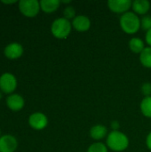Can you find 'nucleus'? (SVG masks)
Here are the masks:
<instances>
[{"mask_svg":"<svg viewBox=\"0 0 151 152\" xmlns=\"http://www.w3.org/2000/svg\"><path fill=\"white\" fill-rule=\"evenodd\" d=\"M107 146L113 151H124L129 146V139L120 131H112L107 137Z\"/></svg>","mask_w":151,"mask_h":152,"instance_id":"obj_1","label":"nucleus"},{"mask_svg":"<svg viewBox=\"0 0 151 152\" xmlns=\"http://www.w3.org/2000/svg\"><path fill=\"white\" fill-rule=\"evenodd\" d=\"M119 24L122 30L127 34H135L141 28V20L133 12H127L121 15Z\"/></svg>","mask_w":151,"mask_h":152,"instance_id":"obj_2","label":"nucleus"},{"mask_svg":"<svg viewBox=\"0 0 151 152\" xmlns=\"http://www.w3.org/2000/svg\"><path fill=\"white\" fill-rule=\"evenodd\" d=\"M71 28L72 23L64 17L54 20L51 26L52 34L58 39L67 38L71 32Z\"/></svg>","mask_w":151,"mask_h":152,"instance_id":"obj_3","label":"nucleus"},{"mask_svg":"<svg viewBox=\"0 0 151 152\" xmlns=\"http://www.w3.org/2000/svg\"><path fill=\"white\" fill-rule=\"evenodd\" d=\"M19 9L24 16L32 18L38 14L41 9L40 2L37 0H20L19 2Z\"/></svg>","mask_w":151,"mask_h":152,"instance_id":"obj_4","label":"nucleus"},{"mask_svg":"<svg viewBox=\"0 0 151 152\" xmlns=\"http://www.w3.org/2000/svg\"><path fill=\"white\" fill-rule=\"evenodd\" d=\"M17 87L16 77L11 73H4L0 77V89L4 94H12Z\"/></svg>","mask_w":151,"mask_h":152,"instance_id":"obj_5","label":"nucleus"},{"mask_svg":"<svg viewBox=\"0 0 151 152\" xmlns=\"http://www.w3.org/2000/svg\"><path fill=\"white\" fill-rule=\"evenodd\" d=\"M29 126L35 130H43L48 124L47 117L42 112H35L28 118Z\"/></svg>","mask_w":151,"mask_h":152,"instance_id":"obj_6","label":"nucleus"},{"mask_svg":"<svg viewBox=\"0 0 151 152\" xmlns=\"http://www.w3.org/2000/svg\"><path fill=\"white\" fill-rule=\"evenodd\" d=\"M132 3L130 0H109L108 2V7L113 12L124 14L132 7Z\"/></svg>","mask_w":151,"mask_h":152,"instance_id":"obj_7","label":"nucleus"},{"mask_svg":"<svg viewBox=\"0 0 151 152\" xmlns=\"http://www.w3.org/2000/svg\"><path fill=\"white\" fill-rule=\"evenodd\" d=\"M18 142L14 136L5 134L0 137V152H14Z\"/></svg>","mask_w":151,"mask_h":152,"instance_id":"obj_8","label":"nucleus"},{"mask_svg":"<svg viewBox=\"0 0 151 152\" xmlns=\"http://www.w3.org/2000/svg\"><path fill=\"white\" fill-rule=\"evenodd\" d=\"M72 27L78 32H85L91 27V20L85 15H77L72 20Z\"/></svg>","mask_w":151,"mask_h":152,"instance_id":"obj_9","label":"nucleus"},{"mask_svg":"<svg viewBox=\"0 0 151 152\" xmlns=\"http://www.w3.org/2000/svg\"><path fill=\"white\" fill-rule=\"evenodd\" d=\"M4 53L8 59H18L23 53V47L19 43H11L4 48Z\"/></svg>","mask_w":151,"mask_h":152,"instance_id":"obj_10","label":"nucleus"},{"mask_svg":"<svg viewBox=\"0 0 151 152\" xmlns=\"http://www.w3.org/2000/svg\"><path fill=\"white\" fill-rule=\"evenodd\" d=\"M6 104L10 110L13 111H19L24 107L25 102L20 95L17 94H12L6 98Z\"/></svg>","mask_w":151,"mask_h":152,"instance_id":"obj_11","label":"nucleus"},{"mask_svg":"<svg viewBox=\"0 0 151 152\" xmlns=\"http://www.w3.org/2000/svg\"><path fill=\"white\" fill-rule=\"evenodd\" d=\"M132 8L136 14H146L150 9V3L148 0H135L132 3Z\"/></svg>","mask_w":151,"mask_h":152,"instance_id":"obj_12","label":"nucleus"},{"mask_svg":"<svg viewBox=\"0 0 151 152\" xmlns=\"http://www.w3.org/2000/svg\"><path fill=\"white\" fill-rule=\"evenodd\" d=\"M61 4L59 0H42L40 1V8L43 12L46 13H51L55 12Z\"/></svg>","mask_w":151,"mask_h":152,"instance_id":"obj_13","label":"nucleus"},{"mask_svg":"<svg viewBox=\"0 0 151 152\" xmlns=\"http://www.w3.org/2000/svg\"><path fill=\"white\" fill-rule=\"evenodd\" d=\"M108 134V129L103 125H96L93 126L90 130V135L93 140L99 141L103 139Z\"/></svg>","mask_w":151,"mask_h":152,"instance_id":"obj_14","label":"nucleus"},{"mask_svg":"<svg viewBox=\"0 0 151 152\" xmlns=\"http://www.w3.org/2000/svg\"><path fill=\"white\" fill-rule=\"evenodd\" d=\"M129 48L134 53H140L144 50V43L139 37H133L129 41Z\"/></svg>","mask_w":151,"mask_h":152,"instance_id":"obj_15","label":"nucleus"},{"mask_svg":"<svg viewBox=\"0 0 151 152\" xmlns=\"http://www.w3.org/2000/svg\"><path fill=\"white\" fill-rule=\"evenodd\" d=\"M140 61H141V63L146 67V68H149L151 69V47L150 46H148V47H145L144 50L140 54Z\"/></svg>","mask_w":151,"mask_h":152,"instance_id":"obj_16","label":"nucleus"},{"mask_svg":"<svg viewBox=\"0 0 151 152\" xmlns=\"http://www.w3.org/2000/svg\"><path fill=\"white\" fill-rule=\"evenodd\" d=\"M140 108L143 116L151 118V96L145 97L142 101Z\"/></svg>","mask_w":151,"mask_h":152,"instance_id":"obj_17","label":"nucleus"},{"mask_svg":"<svg viewBox=\"0 0 151 152\" xmlns=\"http://www.w3.org/2000/svg\"><path fill=\"white\" fill-rule=\"evenodd\" d=\"M87 152H108V147L101 142H95L88 148Z\"/></svg>","mask_w":151,"mask_h":152,"instance_id":"obj_18","label":"nucleus"},{"mask_svg":"<svg viewBox=\"0 0 151 152\" xmlns=\"http://www.w3.org/2000/svg\"><path fill=\"white\" fill-rule=\"evenodd\" d=\"M141 28L143 30L149 31L151 29V16L150 15H144L141 20Z\"/></svg>","mask_w":151,"mask_h":152,"instance_id":"obj_19","label":"nucleus"},{"mask_svg":"<svg viewBox=\"0 0 151 152\" xmlns=\"http://www.w3.org/2000/svg\"><path fill=\"white\" fill-rule=\"evenodd\" d=\"M63 15H64V18L67 19V20H71L76 17V10L73 6H67L64 11H63Z\"/></svg>","mask_w":151,"mask_h":152,"instance_id":"obj_20","label":"nucleus"},{"mask_svg":"<svg viewBox=\"0 0 151 152\" xmlns=\"http://www.w3.org/2000/svg\"><path fill=\"white\" fill-rule=\"evenodd\" d=\"M142 92L145 97L151 96V83H144L142 86Z\"/></svg>","mask_w":151,"mask_h":152,"instance_id":"obj_21","label":"nucleus"},{"mask_svg":"<svg viewBox=\"0 0 151 152\" xmlns=\"http://www.w3.org/2000/svg\"><path fill=\"white\" fill-rule=\"evenodd\" d=\"M119 126H120L119 122H118V121H117V120L112 121V122H111V124H110V127L112 128V130H113V131H118Z\"/></svg>","mask_w":151,"mask_h":152,"instance_id":"obj_22","label":"nucleus"},{"mask_svg":"<svg viewBox=\"0 0 151 152\" xmlns=\"http://www.w3.org/2000/svg\"><path fill=\"white\" fill-rule=\"evenodd\" d=\"M146 42L151 47V29L147 31V33H146Z\"/></svg>","mask_w":151,"mask_h":152,"instance_id":"obj_23","label":"nucleus"},{"mask_svg":"<svg viewBox=\"0 0 151 152\" xmlns=\"http://www.w3.org/2000/svg\"><path fill=\"white\" fill-rule=\"evenodd\" d=\"M146 144H147V147L149 148V150H150L151 151V132L148 134V136H147Z\"/></svg>","mask_w":151,"mask_h":152,"instance_id":"obj_24","label":"nucleus"},{"mask_svg":"<svg viewBox=\"0 0 151 152\" xmlns=\"http://www.w3.org/2000/svg\"><path fill=\"white\" fill-rule=\"evenodd\" d=\"M17 1H15V0H12V1H2L3 4H14Z\"/></svg>","mask_w":151,"mask_h":152,"instance_id":"obj_25","label":"nucleus"},{"mask_svg":"<svg viewBox=\"0 0 151 152\" xmlns=\"http://www.w3.org/2000/svg\"><path fill=\"white\" fill-rule=\"evenodd\" d=\"M61 3H63V4H69V3H70V1H62Z\"/></svg>","mask_w":151,"mask_h":152,"instance_id":"obj_26","label":"nucleus"},{"mask_svg":"<svg viewBox=\"0 0 151 152\" xmlns=\"http://www.w3.org/2000/svg\"><path fill=\"white\" fill-rule=\"evenodd\" d=\"M2 98V94H1V93H0V99Z\"/></svg>","mask_w":151,"mask_h":152,"instance_id":"obj_27","label":"nucleus"},{"mask_svg":"<svg viewBox=\"0 0 151 152\" xmlns=\"http://www.w3.org/2000/svg\"><path fill=\"white\" fill-rule=\"evenodd\" d=\"M0 135H1V131H0Z\"/></svg>","mask_w":151,"mask_h":152,"instance_id":"obj_28","label":"nucleus"}]
</instances>
